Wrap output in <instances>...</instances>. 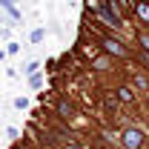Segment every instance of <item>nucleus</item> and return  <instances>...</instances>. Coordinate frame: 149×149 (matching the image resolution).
<instances>
[{"mask_svg":"<svg viewBox=\"0 0 149 149\" xmlns=\"http://www.w3.org/2000/svg\"><path fill=\"white\" fill-rule=\"evenodd\" d=\"M141 143H143V135L138 129H126L123 132V146L126 149H141Z\"/></svg>","mask_w":149,"mask_h":149,"instance_id":"1","label":"nucleus"},{"mask_svg":"<svg viewBox=\"0 0 149 149\" xmlns=\"http://www.w3.org/2000/svg\"><path fill=\"white\" fill-rule=\"evenodd\" d=\"M103 49H106V52H112V55H118V57L126 55V49H123L118 40H112V37H106V40H103Z\"/></svg>","mask_w":149,"mask_h":149,"instance_id":"2","label":"nucleus"},{"mask_svg":"<svg viewBox=\"0 0 149 149\" xmlns=\"http://www.w3.org/2000/svg\"><path fill=\"white\" fill-rule=\"evenodd\" d=\"M100 15L109 20V26H120V17L115 15V6H103V9H100Z\"/></svg>","mask_w":149,"mask_h":149,"instance_id":"3","label":"nucleus"},{"mask_svg":"<svg viewBox=\"0 0 149 149\" xmlns=\"http://www.w3.org/2000/svg\"><path fill=\"white\" fill-rule=\"evenodd\" d=\"M57 112H60L63 118H69V115H72V106H69L66 100H60V103H57Z\"/></svg>","mask_w":149,"mask_h":149,"instance_id":"4","label":"nucleus"},{"mask_svg":"<svg viewBox=\"0 0 149 149\" xmlns=\"http://www.w3.org/2000/svg\"><path fill=\"white\" fill-rule=\"evenodd\" d=\"M118 97L120 100H132V89H118Z\"/></svg>","mask_w":149,"mask_h":149,"instance_id":"5","label":"nucleus"},{"mask_svg":"<svg viewBox=\"0 0 149 149\" xmlns=\"http://www.w3.org/2000/svg\"><path fill=\"white\" fill-rule=\"evenodd\" d=\"M138 15H141V17L149 23V6H138Z\"/></svg>","mask_w":149,"mask_h":149,"instance_id":"6","label":"nucleus"},{"mask_svg":"<svg viewBox=\"0 0 149 149\" xmlns=\"http://www.w3.org/2000/svg\"><path fill=\"white\" fill-rule=\"evenodd\" d=\"M15 106H17V109H26L29 103H26V97H17V100H15Z\"/></svg>","mask_w":149,"mask_h":149,"instance_id":"7","label":"nucleus"},{"mask_svg":"<svg viewBox=\"0 0 149 149\" xmlns=\"http://www.w3.org/2000/svg\"><path fill=\"white\" fill-rule=\"evenodd\" d=\"M40 37H43V29H35V32H32V40H35V43H37Z\"/></svg>","mask_w":149,"mask_h":149,"instance_id":"8","label":"nucleus"},{"mask_svg":"<svg viewBox=\"0 0 149 149\" xmlns=\"http://www.w3.org/2000/svg\"><path fill=\"white\" fill-rule=\"evenodd\" d=\"M138 40L143 43V49H149V35H141V37H138Z\"/></svg>","mask_w":149,"mask_h":149,"instance_id":"9","label":"nucleus"}]
</instances>
